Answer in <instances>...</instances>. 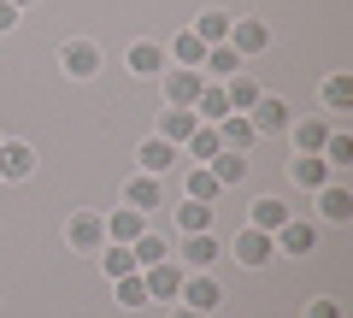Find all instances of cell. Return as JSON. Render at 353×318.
I'll return each instance as SVG.
<instances>
[{"instance_id":"obj_1","label":"cell","mask_w":353,"mask_h":318,"mask_svg":"<svg viewBox=\"0 0 353 318\" xmlns=\"http://www.w3.org/2000/svg\"><path fill=\"white\" fill-rule=\"evenodd\" d=\"M236 259H241V266H248V271H259V266H271V259H277V236H271V230H241V236H236Z\"/></svg>"},{"instance_id":"obj_2","label":"cell","mask_w":353,"mask_h":318,"mask_svg":"<svg viewBox=\"0 0 353 318\" xmlns=\"http://www.w3.org/2000/svg\"><path fill=\"white\" fill-rule=\"evenodd\" d=\"M248 124H253V136H277V130H289L294 118H289V106H283L277 95H259V101L248 106Z\"/></svg>"},{"instance_id":"obj_3","label":"cell","mask_w":353,"mask_h":318,"mask_svg":"<svg viewBox=\"0 0 353 318\" xmlns=\"http://www.w3.org/2000/svg\"><path fill=\"white\" fill-rule=\"evenodd\" d=\"M59 65H65V77L83 83V77L101 71V48H94V41H65V48H59Z\"/></svg>"},{"instance_id":"obj_4","label":"cell","mask_w":353,"mask_h":318,"mask_svg":"<svg viewBox=\"0 0 353 318\" xmlns=\"http://www.w3.org/2000/svg\"><path fill=\"white\" fill-rule=\"evenodd\" d=\"M141 283H148V301H176V295H183V271H176L171 259L148 266V271H141Z\"/></svg>"},{"instance_id":"obj_5","label":"cell","mask_w":353,"mask_h":318,"mask_svg":"<svg viewBox=\"0 0 353 318\" xmlns=\"http://www.w3.org/2000/svg\"><path fill=\"white\" fill-rule=\"evenodd\" d=\"M65 242H71L77 254H94V248L106 242V224H101V218H94V212H77L71 224H65Z\"/></svg>"},{"instance_id":"obj_6","label":"cell","mask_w":353,"mask_h":318,"mask_svg":"<svg viewBox=\"0 0 353 318\" xmlns=\"http://www.w3.org/2000/svg\"><path fill=\"white\" fill-rule=\"evenodd\" d=\"M230 48H236L241 59H248V53H265L271 48V30H265L259 18H236V24H230Z\"/></svg>"},{"instance_id":"obj_7","label":"cell","mask_w":353,"mask_h":318,"mask_svg":"<svg viewBox=\"0 0 353 318\" xmlns=\"http://www.w3.org/2000/svg\"><path fill=\"white\" fill-rule=\"evenodd\" d=\"M36 171V153L24 141H0V183H24Z\"/></svg>"},{"instance_id":"obj_8","label":"cell","mask_w":353,"mask_h":318,"mask_svg":"<svg viewBox=\"0 0 353 318\" xmlns=\"http://www.w3.org/2000/svg\"><path fill=\"white\" fill-rule=\"evenodd\" d=\"M201 89H206V77L189 71V65L165 77V101H171V106H194V95H201Z\"/></svg>"},{"instance_id":"obj_9","label":"cell","mask_w":353,"mask_h":318,"mask_svg":"<svg viewBox=\"0 0 353 318\" xmlns=\"http://www.w3.org/2000/svg\"><path fill=\"white\" fill-rule=\"evenodd\" d=\"M101 224H106V242H118V248H130L136 236H148V224H141V212H136V206H124V212L101 218Z\"/></svg>"},{"instance_id":"obj_10","label":"cell","mask_w":353,"mask_h":318,"mask_svg":"<svg viewBox=\"0 0 353 318\" xmlns=\"http://www.w3.org/2000/svg\"><path fill=\"white\" fill-rule=\"evenodd\" d=\"M277 248H283V254H312V248H318V230L306 224V218H289V224L277 230Z\"/></svg>"},{"instance_id":"obj_11","label":"cell","mask_w":353,"mask_h":318,"mask_svg":"<svg viewBox=\"0 0 353 318\" xmlns=\"http://www.w3.org/2000/svg\"><path fill=\"white\" fill-rule=\"evenodd\" d=\"M289 177L301 183V189H324V183H330V159H324V153H301V159L289 166Z\"/></svg>"},{"instance_id":"obj_12","label":"cell","mask_w":353,"mask_h":318,"mask_svg":"<svg viewBox=\"0 0 353 318\" xmlns=\"http://www.w3.org/2000/svg\"><path fill=\"white\" fill-rule=\"evenodd\" d=\"M124 201L136 206V212H153V206L165 201V183H159V177H148V171H141V177H130V189H124Z\"/></svg>"},{"instance_id":"obj_13","label":"cell","mask_w":353,"mask_h":318,"mask_svg":"<svg viewBox=\"0 0 353 318\" xmlns=\"http://www.w3.org/2000/svg\"><path fill=\"white\" fill-rule=\"evenodd\" d=\"M136 159H141V171H148V177H165V171H171V159H176V148H171L165 136H153V141H141Z\"/></svg>"},{"instance_id":"obj_14","label":"cell","mask_w":353,"mask_h":318,"mask_svg":"<svg viewBox=\"0 0 353 318\" xmlns=\"http://www.w3.org/2000/svg\"><path fill=\"white\" fill-rule=\"evenodd\" d=\"M194 118H201V124H218V118H230V101H224V89H218V83H206L201 95H194V106H189Z\"/></svg>"},{"instance_id":"obj_15","label":"cell","mask_w":353,"mask_h":318,"mask_svg":"<svg viewBox=\"0 0 353 318\" xmlns=\"http://www.w3.org/2000/svg\"><path fill=\"white\" fill-rule=\"evenodd\" d=\"M218 141H224V148H236V153H248V148H253V124H248V112L218 118Z\"/></svg>"},{"instance_id":"obj_16","label":"cell","mask_w":353,"mask_h":318,"mask_svg":"<svg viewBox=\"0 0 353 318\" xmlns=\"http://www.w3.org/2000/svg\"><path fill=\"white\" fill-rule=\"evenodd\" d=\"M289 136H294V153H324L330 124H318V118H301V124H289Z\"/></svg>"},{"instance_id":"obj_17","label":"cell","mask_w":353,"mask_h":318,"mask_svg":"<svg viewBox=\"0 0 353 318\" xmlns=\"http://www.w3.org/2000/svg\"><path fill=\"white\" fill-rule=\"evenodd\" d=\"M212 259H218V236H212V230H201V236H189V242H183V266L206 271Z\"/></svg>"},{"instance_id":"obj_18","label":"cell","mask_w":353,"mask_h":318,"mask_svg":"<svg viewBox=\"0 0 353 318\" xmlns=\"http://www.w3.org/2000/svg\"><path fill=\"white\" fill-rule=\"evenodd\" d=\"M206 171H212L218 183H241V177H248V159H241L236 148H224V153H212V159H206Z\"/></svg>"},{"instance_id":"obj_19","label":"cell","mask_w":353,"mask_h":318,"mask_svg":"<svg viewBox=\"0 0 353 318\" xmlns=\"http://www.w3.org/2000/svg\"><path fill=\"white\" fill-rule=\"evenodd\" d=\"M183 301H189L194 312H212L224 295H218V283H212V277H189V283H183Z\"/></svg>"},{"instance_id":"obj_20","label":"cell","mask_w":353,"mask_h":318,"mask_svg":"<svg viewBox=\"0 0 353 318\" xmlns=\"http://www.w3.org/2000/svg\"><path fill=\"white\" fill-rule=\"evenodd\" d=\"M230 24H236L230 12H201L194 18V36H201L206 48H218V41H230Z\"/></svg>"},{"instance_id":"obj_21","label":"cell","mask_w":353,"mask_h":318,"mask_svg":"<svg viewBox=\"0 0 353 318\" xmlns=\"http://www.w3.org/2000/svg\"><path fill=\"white\" fill-rule=\"evenodd\" d=\"M130 71H136V77H159V71H165V48L136 41V48H130Z\"/></svg>"},{"instance_id":"obj_22","label":"cell","mask_w":353,"mask_h":318,"mask_svg":"<svg viewBox=\"0 0 353 318\" xmlns=\"http://www.w3.org/2000/svg\"><path fill=\"white\" fill-rule=\"evenodd\" d=\"M224 101H230V112H248V106L259 101V83H253L248 71H236V77H230V89H224Z\"/></svg>"},{"instance_id":"obj_23","label":"cell","mask_w":353,"mask_h":318,"mask_svg":"<svg viewBox=\"0 0 353 318\" xmlns=\"http://www.w3.org/2000/svg\"><path fill=\"white\" fill-rule=\"evenodd\" d=\"M176 224H183V236H201V230H212V206L206 201H183L176 206Z\"/></svg>"},{"instance_id":"obj_24","label":"cell","mask_w":353,"mask_h":318,"mask_svg":"<svg viewBox=\"0 0 353 318\" xmlns=\"http://www.w3.org/2000/svg\"><path fill=\"white\" fill-rule=\"evenodd\" d=\"M318 212H324L330 224H347V218H353V195L347 189H324V195H318Z\"/></svg>"},{"instance_id":"obj_25","label":"cell","mask_w":353,"mask_h":318,"mask_svg":"<svg viewBox=\"0 0 353 318\" xmlns=\"http://www.w3.org/2000/svg\"><path fill=\"white\" fill-rule=\"evenodd\" d=\"M194 130H201V118H194L189 106H171V112H165V141H189Z\"/></svg>"},{"instance_id":"obj_26","label":"cell","mask_w":353,"mask_h":318,"mask_svg":"<svg viewBox=\"0 0 353 318\" xmlns=\"http://www.w3.org/2000/svg\"><path fill=\"white\" fill-rule=\"evenodd\" d=\"M283 224H289V206L283 201H253V230H271L277 236Z\"/></svg>"},{"instance_id":"obj_27","label":"cell","mask_w":353,"mask_h":318,"mask_svg":"<svg viewBox=\"0 0 353 318\" xmlns=\"http://www.w3.org/2000/svg\"><path fill=\"white\" fill-rule=\"evenodd\" d=\"M201 65H212V77H236V71H241V53L230 48V41H218V48H206Z\"/></svg>"},{"instance_id":"obj_28","label":"cell","mask_w":353,"mask_h":318,"mask_svg":"<svg viewBox=\"0 0 353 318\" xmlns=\"http://www.w3.org/2000/svg\"><path fill=\"white\" fill-rule=\"evenodd\" d=\"M218 189H224V183H218L206 166H194V171H189V201H206V206H212V201H218Z\"/></svg>"},{"instance_id":"obj_29","label":"cell","mask_w":353,"mask_h":318,"mask_svg":"<svg viewBox=\"0 0 353 318\" xmlns=\"http://www.w3.org/2000/svg\"><path fill=\"white\" fill-rule=\"evenodd\" d=\"M101 266H106V277H112V283H118V277H130V271H141V266H136V254H130V248H118V242L101 254Z\"/></svg>"},{"instance_id":"obj_30","label":"cell","mask_w":353,"mask_h":318,"mask_svg":"<svg viewBox=\"0 0 353 318\" xmlns=\"http://www.w3.org/2000/svg\"><path fill=\"white\" fill-rule=\"evenodd\" d=\"M171 53H176V59H183V65H189V71H194V65H201V59H206V41H201V36H194V30H183V36H176V41H171Z\"/></svg>"},{"instance_id":"obj_31","label":"cell","mask_w":353,"mask_h":318,"mask_svg":"<svg viewBox=\"0 0 353 318\" xmlns=\"http://www.w3.org/2000/svg\"><path fill=\"white\" fill-rule=\"evenodd\" d=\"M130 254H136V266L148 271V266H159V259H165V242H159V236H136V242H130Z\"/></svg>"},{"instance_id":"obj_32","label":"cell","mask_w":353,"mask_h":318,"mask_svg":"<svg viewBox=\"0 0 353 318\" xmlns=\"http://www.w3.org/2000/svg\"><path fill=\"white\" fill-rule=\"evenodd\" d=\"M118 306H148V283H141V271L118 277Z\"/></svg>"},{"instance_id":"obj_33","label":"cell","mask_w":353,"mask_h":318,"mask_svg":"<svg viewBox=\"0 0 353 318\" xmlns=\"http://www.w3.org/2000/svg\"><path fill=\"white\" fill-rule=\"evenodd\" d=\"M189 148H194V159H212V153H224V141H218V124H201L189 136Z\"/></svg>"},{"instance_id":"obj_34","label":"cell","mask_w":353,"mask_h":318,"mask_svg":"<svg viewBox=\"0 0 353 318\" xmlns=\"http://www.w3.org/2000/svg\"><path fill=\"white\" fill-rule=\"evenodd\" d=\"M324 101L336 106V112H347V106H353V77H330V83H324Z\"/></svg>"},{"instance_id":"obj_35","label":"cell","mask_w":353,"mask_h":318,"mask_svg":"<svg viewBox=\"0 0 353 318\" xmlns=\"http://www.w3.org/2000/svg\"><path fill=\"white\" fill-rule=\"evenodd\" d=\"M324 159H330V166H353V141L341 136V130H330V141H324Z\"/></svg>"},{"instance_id":"obj_36","label":"cell","mask_w":353,"mask_h":318,"mask_svg":"<svg viewBox=\"0 0 353 318\" xmlns=\"http://www.w3.org/2000/svg\"><path fill=\"white\" fill-rule=\"evenodd\" d=\"M306 318H341V306L336 301H312V306H306Z\"/></svg>"},{"instance_id":"obj_37","label":"cell","mask_w":353,"mask_h":318,"mask_svg":"<svg viewBox=\"0 0 353 318\" xmlns=\"http://www.w3.org/2000/svg\"><path fill=\"white\" fill-rule=\"evenodd\" d=\"M12 24H18V6H12V0H0V36H6Z\"/></svg>"},{"instance_id":"obj_38","label":"cell","mask_w":353,"mask_h":318,"mask_svg":"<svg viewBox=\"0 0 353 318\" xmlns=\"http://www.w3.org/2000/svg\"><path fill=\"white\" fill-rule=\"evenodd\" d=\"M171 318H206V312H194V306H183V312H171Z\"/></svg>"},{"instance_id":"obj_39","label":"cell","mask_w":353,"mask_h":318,"mask_svg":"<svg viewBox=\"0 0 353 318\" xmlns=\"http://www.w3.org/2000/svg\"><path fill=\"white\" fill-rule=\"evenodd\" d=\"M12 6H18V12H24V6H36V0H12Z\"/></svg>"}]
</instances>
